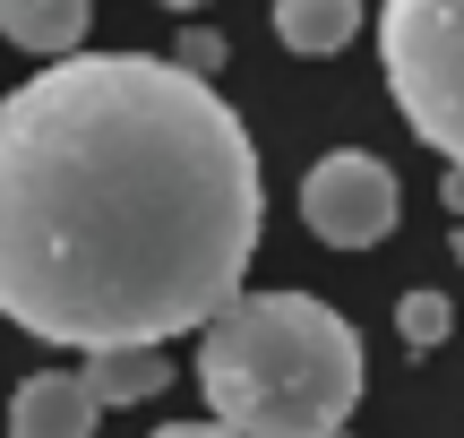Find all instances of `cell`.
Masks as SVG:
<instances>
[{
  "label": "cell",
  "mask_w": 464,
  "mask_h": 438,
  "mask_svg": "<svg viewBox=\"0 0 464 438\" xmlns=\"http://www.w3.org/2000/svg\"><path fill=\"white\" fill-rule=\"evenodd\" d=\"M78 378H86V395H95V405H147V395L172 387L164 344H95Z\"/></svg>",
  "instance_id": "cell-6"
},
{
  "label": "cell",
  "mask_w": 464,
  "mask_h": 438,
  "mask_svg": "<svg viewBox=\"0 0 464 438\" xmlns=\"http://www.w3.org/2000/svg\"><path fill=\"white\" fill-rule=\"evenodd\" d=\"M258 147L155 52H61L0 103V319L44 344H164L258 258Z\"/></svg>",
  "instance_id": "cell-1"
},
{
  "label": "cell",
  "mask_w": 464,
  "mask_h": 438,
  "mask_svg": "<svg viewBox=\"0 0 464 438\" xmlns=\"http://www.w3.org/2000/svg\"><path fill=\"white\" fill-rule=\"evenodd\" d=\"M456 267H464V224H456Z\"/></svg>",
  "instance_id": "cell-14"
},
{
  "label": "cell",
  "mask_w": 464,
  "mask_h": 438,
  "mask_svg": "<svg viewBox=\"0 0 464 438\" xmlns=\"http://www.w3.org/2000/svg\"><path fill=\"white\" fill-rule=\"evenodd\" d=\"M86 26H95V0H0V34L17 52H44V61L78 52Z\"/></svg>",
  "instance_id": "cell-7"
},
{
  "label": "cell",
  "mask_w": 464,
  "mask_h": 438,
  "mask_svg": "<svg viewBox=\"0 0 464 438\" xmlns=\"http://www.w3.org/2000/svg\"><path fill=\"white\" fill-rule=\"evenodd\" d=\"M396 319H404V344H439V336L456 327V309L439 301V292H404V309H396Z\"/></svg>",
  "instance_id": "cell-9"
},
{
  "label": "cell",
  "mask_w": 464,
  "mask_h": 438,
  "mask_svg": "<svg viewBox=\"0 0 464 438\" xmlns=\"http://www.w3.org/2000/svg\"><path fill=\"white\" fill-rule=\"evenodd\" d=\"M103 405L86 395L78 370H34L9 405V438H95Z\"/></svg>",
  "instance_id": "cell-5"
},
{
  "label": "cell",
  "mask_w": 464,
  "mask_h": 438,
  "mask_svg": "<svg viewBox=\"0 0 464 438\" xmlns=\"http://www.w3.org/2000/svg\"><path fill=\"white\" fill-rule=\"evenodd\" d=\"M155 438H241V430H224V422H172V430H155Z\"/></svg>",
  "instance_id": "cell-11"
},
{
  "label": "cell",
  "mask_w": 464,
  "mask_h": 438,
  "mask_svg": "<svg viewBox=\"0 0 464 438\" xmlns=\"http://www.w3.org/2000/svg\"><path fill=\"white\" fill-rule=\"evenodd\" d=\"M198 387L241 438H318L362 405L370 361L318 292H232L198 319Z\"/></svg>",
  "instance_id": "cell-2"
},
{
  "label": "cell",
  "mask_w": 464,
  "mask_h": 438,
  "mask_svg": "<svg viewBox=\"0 0 464 438\" xmlns=\"http://www.w3.org/2000/svg\"><path fill=\"white\" fill-rule=\"evenodd\" d=\"M404 215L396 198V172L379 164V155L362 147H335L310 164V181H301V224H310L327 250H370V241H387Z\"/></svg>",
  "instance_id": "cell-4"
},
{
  "label": "cell",
  "mask_w": 464,
  "mask_h": 438,
  "mask_svg": "<svg viewBox=\"0 0 464 438\" xmlns=\"http://www.w3.org/2000/svg\"><path fill=\"white\" fill-rule=\"evenodd\" d=\"M181 69H189V78H207V69H224V34L189 26V34H181Z\"/></svg>",
  "instance_id": "cell-10"
},
{
  "label": "cell",
  "mask_w": 464,
  "mask_h": 438,
  "mask_svg": "<svg viewBox=\"0 0 464 438\" xmlns=\"http://www.w3.org/2000/svg\"><path fill=\"white\" fill-rule=\"evenodd\" d=\"M318 438H335V430H318Z\"/></svg>",
  "instance_id": "cell-15"
},
{
  "label": "cell",
  "mask_w": 464,
  "mask_h": 438,
  "mask_svg": "<svg viewBox=\"0 0 464 438\" xmlns=\"http://www.w3.org/2000/svg\"><path fill=\"white\" fill-rule=\"evenodd\" d=\"M448 206H456V224H464V172L448 164Z\"/></svg>",
  "instance_id": "cell-12"
},
{
  "label": "cell",
  "mask_w": 464,
  "mask_h": 438,
  "mask_svg": "<svg viewBox=\"0 0 464 438\" xmlns=\"http://www.w3.org/2000/svg\"><path fill=\"white\" fill-rule=\"evenodd\" d=\"M164 9H207V0H164Z\"/></svg>",
  "instance_id": "cell-13"
},
{
  "label": "cell",
  "mask_w": 464,
  "mask_h": 438,
  "mask_svg": "<svg viewBox=\"0 0 464 438\" xmlns=\"http://www.w3.org/2000/svg\"><path fill=\"white\" fill-rule=\"evenodd\" d=\"M353 26H362V0H276V34H284V52H301V61L344 52Z\"/></svg>",
  "instance_id": "cell-8"
},
{
  "label": "cell",
  "mask_w": 464,
  "mask_h": 438,
  "mask_svg": "<svg viewBox=\"0 0 464 438\" xmlns=\"http://www.w3.org/2000/svg\"><path fill=\"white\" fill-rule=\"evenodd\" d=\"M379 52L404 129L464 172V0H387Z\"/></svg>",
  "instance_id": "cell-3"
}]
</instances>
